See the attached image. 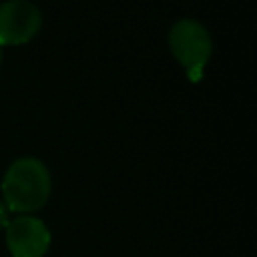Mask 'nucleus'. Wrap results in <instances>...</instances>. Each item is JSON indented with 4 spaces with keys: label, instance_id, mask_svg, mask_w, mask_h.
<instances>
[{
    "label": "nucleus",
    "instance_id": "f257e3e1",
    "mask_svg": "<svg viewBox=\"0 0 257 257\" xmlns=\"http://www.w3.org/2000/svg\"><path fill=\"white\" fill-rule=\"evenodd\" d=\"M2 203L10 213L34 215L52 193V177L48 167L36 157H20L8 165L2 183Z\"/></svg>",
    "mask_w": 257,
    "mask_h": 257
},
{
    "label": "nucleus",
    "instance_id": "f03ea898",
    "mask_svg": "<svg viewBox=\"0 0 257 257\" xmlns=\"http://www.w3.org/2000/svg\"><path fill=\"white\" fill-rule=\"evenodd\" d=\"M169 48L179 64L185 68L189 80L199 82L213 52V40L209 30L199 20L181 18L169 30Z\"/></svg>",
    "mask_w": 257,
    "mask_h": 257
},
{
    "label": "nucleus",
    "instance_id": "7ed1b4c3",
    "mask_svg": "<svg viewBox=\"0 0 257 257\" xmlns=\"http://www.w3.org/2000/svg\"><path fill=\"white\" fill-rule=\"evenodd\" d=\"M4 243L12 257H44L50 249L52 235L42 219L16 215L10 217L4 229Z\"/></svg>",
    "mask_w": 257,
    "mask_h": 257
},
{
    "label": "nucleus",
    "instance_id": "20e7f679",
    "mask_svg": "<svg viewBox=\"0 0 257 257\" xmlns=\"http://www.w3.org/2000/svg\"><path fill=\"white\" fill-rule=\"evenodd\" d=\"M42 26V14L30 0L0 2V46L24 44L32 40Z\"/></svg>",
    "mask_w": 257,
    "mask_h": 257
},
{
    "label": "nucleus",
    "instance_id": "39448f33",
    "mask_svg": "<svg viewBox=\"0 0 257 257\" xmlns=\"http://www.w3.org/2000/svg\"><path fill=\"white\" fill-rule=\"evenodd\" d=\"M8 221H10V211L6 209V205H4V203H2V199H0V231H4V229H6Z\"/></svg>",
    "mask_w": 257,
    "mask_h": 257
},
{
    "label": "nucleus",
    "instance_id": "423d86ee",
    "mask_svg": "<svg viewBox=\"0 0 257 257\" xmlns=\"http://www.w3.org/2000/svg\"><path fill=\"white\" fill-rule=\"evenodd\" d=\"M0 62H2V50H0Z\"/></svg>",
    "mask_w": 257,
    "mask_h": 257
}]
</instances>
